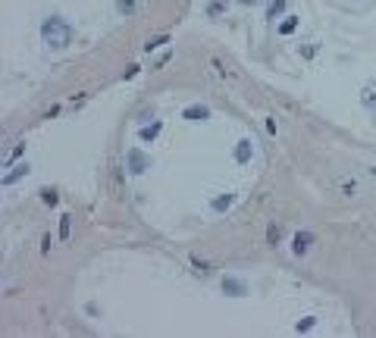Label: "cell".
<instances>
[{
    "instance_id": "11",
    "label": "cell",
    "mask_w": 376,
    "mask_h": 338,
    "mask_svg": "<svg viewBox=\"0 0 376 338\" xmlns=\"http://www.w3.org/2000/svg\"><path fill=\"white\" fill-rule=\"evenodd\" d=\"M282 9H286V0H273V6H270V16L282 13Z\"/></svg>"
},
{
    "instance_id": "8",
    "label": "cell",
    "mask_w": 376,
    "mask_h": 338,
    "mask_svg": "<svg viewBox=\"0 0 376 338\" xmlns=\"http://www.w3.org/2000/svg\"><path fill=\"white\" fill-rule=\"evenodd\" d=\"M295 25H298V19H295V16H288V19L279 25V31H282V34H292V31H295Z\"/></svg>"
},
{
    "instance_id": "12",
    "label": "cell",
    "mask_w": 376,
    "mask_h": 338,
    "mask_svg": "<svg viewBox=\"0 0 376 338\" xmlns=\"http://www.w3.org/2000/svg\"><path fill=\"white\" fill-rule=\"evenodd\" d=\"M60 238H69V216H63V223H60Z\"/></svg>"
},
{
    "instance_id": "4",
    "label": "cell",
    "mask_w": 376,
    "mask_h": 338,
    "mask_svg": "<svg viewBox=\"0 0 376 338\" xmlns=\"http://www.w3.org/2000/svg\"><path fill=\"white\" fill-rule=\"evenodd\" d=\"M207 116H210L207 107H188L185 110V119H207Z\"/></svg>"
},
{
    "instance_id": "3",
    "label": "cell",
    "mask_w": 376,
    "mask_h": 338,
    "mask_svg": "<svg viewBox=\"0 0 376 338\" xmlns=\"http://www.w3.org/2000/svg\"><path fill=\"white\" fill-rule=\"evenodd\" d=\"M160 129H163L160 122H154V125H148V129H141V141H154V138L160 135Z\"/></svg>"
},
{
    "instance_id": "1",
    "label": "cell",
    "mask_w": 376,
    "mask_h": 338,
    "mask_svg": "<svg viewBox=\"0 0 376 338\" xmlns=\"http://www.w3.org/2000/svg\"><path fill=\"white\" fill-rule=\"evenodd\" d=\"M41 38H44L47 47L63 50V47H69V41H72V28H69L60 16H50V19L41 25Z\"/></svg>"
},
{
    "instance_id": "16",
    "label": "cell",
    "mask_w": 376,
    "mask_h": 338,
    "mask_svg": "<svg viewBox=\"0 0 376 338\" xmlns=\"http://www.w3.org/2000/svg\"><path fill=\"white\" fill-rule=\"evenodd\" d=\"M242 3H254V0H242Z\"/></svg>"
},
{
    "instance_id": "13",
    "label": "cell",
    "mask_w": 376,
    "mask_h": 338,
    "mask_svg": "<svg viewBox=\"0 0 376 338\" xmlns=\"http://www.w3.org/2000/svg\"><path fill=\"white\" fill-rule=\"evenodd\" d=\"M120 9H126V13H132V9H135V3H132V0H120Z\"/></svg>"
},
{
    "instance_id": "6",
    "label": "cell",
    "mask_w": 376,
    "mask_h": 338,
    "mask_svg": "<svg viewBox=\"0 0 376 338\" xmlns=\"http://www.w3.org/2000/svg\"><path fill=\"white\" fill-rule=\"evenodd\" d=\"M26 172H28V163H22V166H16L13 172H10V176L4 179V185H10V182H16V179H22V176H26Z\"/></svg>"
},
{
    "instance_id": "9",
    "label": "cell",
    "mask_w": 376,
    "mask_h": 338,
    "mask_svg": "<svg viewBox=\"0 0 376 338\" xmlns=\"http://www.w3.org/2000/svg\"><path fill=\"white\" fill-rule=\"evenodd\" d=\"M279 238H282V229H279V226H270V232H266V241H270V244H276Z\"/></svg>"
},
{
    "instance_id": "14",
    "label": "cell",
    "mask_w": 376,
    "mask_h": 338,
    "mask_svg": "<svg viewBox=\"0 0 376 338\" xmlns=\"http://www.w3.org/2000/svg\"><path fill=\"white\" fill-rule=\"evenodd\" d=\"M44 204H56V194L54 191H44Z\"/></svg>"
},
{
    "instance_id": "2",
    "label": "cell",
    "mask_w": 376,
    "mask_h": 338,
    "mask_svg": "<svg viewBox=\"0 0 376 338\" xmlns=\"http://www.w3.org/2000/svg\"><path fill=\"white\" fill-rule=\"evenodd\" d=\"M310 244H314V235H310V232H298V235H295V244H292V251L301 257V254L310 251Z\"/></svg>"
},
{
    "instance_id": "10",
    "label": "cell",
    "mask_w": 376,
    "mask_h": 338,
    "mask_svg": "<svg viewBox=\"0 0 376 338\" xmlns=\"http://www.w3.org/2000/svg\"><path fill=\"white\" fill-rule=\"evenodd\" d=\"M163 41H166V34H160V38H154V41H148V44H144V50L150 53V50H154V47H160Z\"/></svg>"
},
{
    "instance_id": "15",
    "label": "cell",
    "mask_w": 376,
    "mask_h": 338,
    "mask_svg": "<svg viewBox=\"0 0 376 338\" xmlns=\"http://www.w3.org/2000/svg\"><path fill=\"white\" fill-rule=\"evenodd\" d=\"M310 326H314V317H308L304 323H298V332H301V329H310Z\"/></svg>"
},
{
    "instance_id": "5",
    "label": "cell",
    "mask_w": 376,
    "mask_h": 338,
    "mask_svg": "<svg viewBox=\"0 0 376 338\" xmlns=\"http://www.w3.org/2000/svg\"><path fill=\"white\" fill-rule=\"evenodd\" d=\"M128 163H132V166H135L132 172H141V169H144V157H141L138 150H128Z\"/></svg>"
},
{
    "instance_id": "7",
    "label": "cell",
    "mask_w": 376,
    "mask_h": 338,
    "mask_svg": "<svg viewBox=\"0 0 376 338\" xmlns=\"http://www.w3.org/2000/svg\"><path fill=\"white\" fill-rule=\"evenodd\" d=\"M235 157H238V160H248V157H251V141H238V150H235Z\"/></svg>"
}]
</instances>
